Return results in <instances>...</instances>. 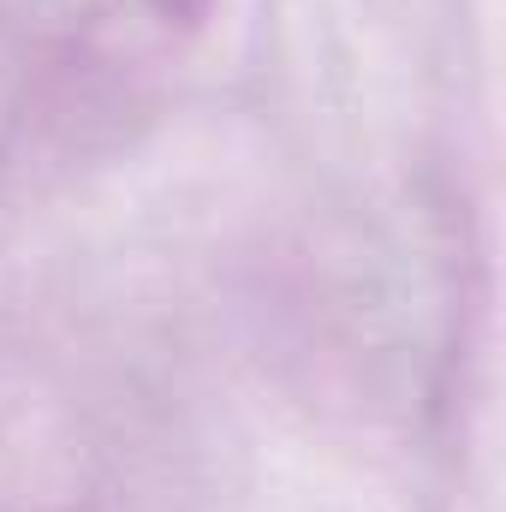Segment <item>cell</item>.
<instances>
[{"mask_svg":"<svg viewBox=\"0 0 506 512\" xmlns=\"http://www.w3.org/2000/svg\"><path fill=\"white\" fill-rule=\"evenodd\" d=\"M24 114H30V60H24V42L12 36V24L0 18V167L24 131Z\"/></svg>","mask_w":506,"mask_h":512,"instance_id":"cell-2","label":"cell"},{"mask_svg":"<svg viewBox=\"0 0 506 512\" xmlns=\"http://www.w3.org/2000/svg\"><path fill=\"white\" fill-rule=\"evenodd\" d=\"M126 429L108 387L30 334H0V512H114Z\"/></svg>","mask_w":506,"mask_h":512,"instance_id":"cell-1","label":"cell"}]
</instances>
